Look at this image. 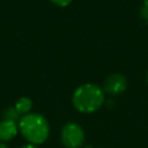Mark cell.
<instances>
[{
  "mask_svg": "<svg viewBox=\"0 0 148 148\" xmlns=\"http://www.w3.org/2000/svg\"><path fill=\"white\" fill-rule=\"evenodd\" d=\"M105 97L103 89L95 83L79 86L72 96L73 106L81 113H92L102 108Z\"/></svg>",
  "mask_w": 148,
  "mask_h": 148,
  "instance_id": "obj_1",
  "label": "cell"
},
{
  "mask_svg": "<svg viewBox=\"0 0 148 148\" xmlns=\"http://www.w3.org/2000/svg\"><path fill=\"white\" fill-rule=\"evenodd\" d=\"M18 131L31 145L44 143L50 135V125L46 118L39 113H28L18 120Z\"/></svg>",
  "mask_w": 148,
  "mask_h": 148,
  "instance_id": "obj_2",
  "label": "cell"
},
{
  "mask_svg": "<svg viewBox=\"0 0 148 148\" xmlns=\"http://www.w3.org/2000/svg\"><path fill=\"white\" fill-rule=\"evenodd\" d=\"M60 140L66 148H80L86 140L84 131L76 123H67L60 131Z\"/></svg>",
  "mask_w": 148,
  "mask_h": 148,
  "instance_id": "obj_3",
  "label": "cell"
},
{
  "mask_svg": "<svg viewBox=\"0 0 148 148\" xmlns=\"http://www.w3.org/2000/svg\"><path fill=\"white\" fill-rule=\"evenodd\" d=\"M126 88H127V80L120 73H112L104 81V91L112 96L123 94L126 90Z\"/></svg>",
  "mask_w": 148,
  "mask_h": 148,
  "instance_id": "obj_4",
  "label": "cell"
},
{
  "mask_svg": "<svg viewBox=\"0 0 148 148\" xmlns=\"http://www.w3.org/2000/svg\"><path fill=\"white\" fill-rule=\"evenodd\" d=\"M18 132V123L2 119L0 121V142L10 141Z\"/></svg>",
  "mask_w": 148,
  "mask_h": 148,
  "instance_id": "obj_5",
  "label": "cell"
},
{
  "mask_svg": "<svg viewBox=\"0 0 148 148\" xmlns=\"http://www.w3.org/2000/svg\"><path fill=\"white\" fill-rule=\"evenodd\" d=\"M15 109L17 110V112L21 114V116H25L28 113H30L31 109H32V101L29 98V97H20L16 103H15Z\"/></svg>",
  "mask_w": 148,
  "mask_h": 148,
  "instance_id": "obj_6",
  "label": "cell"
},
{
  "mask_svg": "<svg viewBox=\"0 0 148 148\" xmlns=\"http://www.w3.org/2000/svg\"><path fill=\"white\" fill-rule=\"evenodd\" d=\"M2 117L3 119H7V120H13V121H18L21 119V114L17 112V110L15 109V106H8L3 110L2 112Z\"/></svg>",
  "mask_w": 148,
  "mask_h": 148,
  "instance_id": "obj_7",
  "label": "cell"
},
{
  "mask_svg": "<svg viewBox=\"0 0 148 148\" xmlns=\"http://www.w3.org/2000/svg\"><path fill=\"white\" fill-rule=\"evenodd\" d=\"M50 1H51L52 3L59 6V7H66V6H68L73 0H50Z\"/></svg>",
  "mask_w": 148,
  "mask_h": 148,
  "instance_id": "obj_8",
  "label": "cell"
},
{
  "mask_svg": "<svg viewBox=\"0 0 148 148\" xmlns=\"http://www.w3.org/2000/svg\"><path fill=\"white\" fill-rule=\"evenodd\" d=\"M140 16L145 20V21H148V7L147 6H142L140 8Z\"/></svg>",
  "mask_w": 148,
  "mask_h": 148,
  "instance_id": "obj_9",
  "label": "cell"
},
{
  "mask_svg": "<svg viewBox=\"0 0 148 148\" xmlns=\"http://www.w3.org/2000/svg\"><path fill=\"white\" fill-rule=\"evenodd\" d=\"M21 148H39L38 146H36V145H31V143H28V145H24V146H22Z\"/></svg>",
  "mask_w": 148,
  "mask_h": 148,
  "instance_id": "obj_10",
  "label": "cell"
},
{
  "mask_svg": "<svg viewBox=\"0 0 148 148\" xmlns=\"http://www.w3.org/2000/svg\"><path fill=\"white\" fill-rule=\"evenodd\" d=\"M0 148H8L7 145H5L3 142H0Z\"/></svg>",
  "mask_w": 148,
  "mask_h": 148,
  "instance_id": "obj_11",
  "label": "cell"
},
{
  "mask_svg": "<svg viewBox=\"0 0 148 148\" xmlns=\"http://www.w3.org/2000/svg\"><path fill=\"white\" fill-rule=\"evenodd\" d=\"M146 82H147V86H148V69H147V73H146Z\"/></svg>",
  "mask_w": 148,
  "mask_h": 148,
  "instance_id": "obj_12",
  "label": "cell"
},
{
  "mask_svg": "<svg viewBox=\"0 0 148 148\" xmlns=\"http://www.w3.org/2000/svg\"><path fill=\"white\" fill-rule=\"evenodd\" d=\"M143 5L148 7V0H143Z\"/></svg>",
  "mask_w": 148,
  "mask_h": 148,
  "instance_id": "obj_13",
  "label": "cell"
}]
</instances>
